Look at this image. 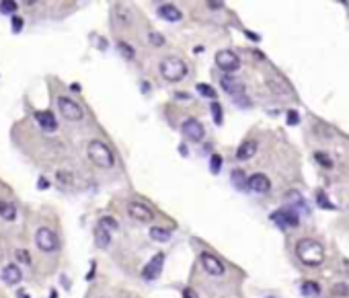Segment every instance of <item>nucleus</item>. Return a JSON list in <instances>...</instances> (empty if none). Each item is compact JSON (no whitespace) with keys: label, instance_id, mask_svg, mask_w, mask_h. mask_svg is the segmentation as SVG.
<instances>
[{"label":"nucleus","instance_id":"13","mask_svg":"<svg viewBox=\"0 0 349 298\" xmlns=\"http://www.w3.org/2000/svg\"><path fill=\"white\" fill-rule=\"evenodd\" d=\"M220 85H222V89H224L228 95H232L234 99H239V95H243L245 93V85L241 83V80H236L234 76H222V80H220Z\"/></svg>","mask_w":349,"mask_h":298},{"label":"nucleus","instance_id":"39","mask_svg":"<svg viewBox=\"0 0 349 298\" xmlns=\"http://www.w3.org/2000/svg\"><path fill=\"white\" fill-rule=\"evenodd\" d=\"M247 37H250L253 42H259V35L257 33H253V31H247Z\"/></svg>","mask_w":349,"mask_h":298},{"label":"nucleus","instance_id":"2","mask_svg":"<svg viewBox=\"0 0 349 298\" xmlns=\"http://www.w3.org/2000/svg\"><path fill=\"white\" fill-rule=\"evenodd\" d=\"M87 154L93 165L99 169H113L115 165V156L111 152V148L101 140H91L87 146Z\"/></svg>","mask_w":349,"mask_h":298},{"label":"nucleus","instance_id":"35","mask_svg":"<svg viewBox=\"0 0 349 298\" xmlns=\"http://www.w3.org/2000/svg\"><path fill=\"white\" fill-rule=\"evenodd\" d=\"M12 33H21L23 31V19L21 17H12Z\"/></svg>","mask_w":349,"mask_h":298},{"label":"nucleus","instance_id":"16","mask_svg":"<svg viewBox=\"0 0 349 298\" xmlns=\"http://www.w3.org/2000/svg\"><path fill=\"white\" fill-rule=\"evenodd\" d=\"M158 15L164 21H169V23H177V21L183 19V12H181L175 4H160L158 6Z\"/></svg>","mask_w":349,"mask_h":298},{"label":"nucleus","instance_id":"8","mask_svg":"<svg viewBox=\"0 0 349 298\" xmlns=\"http://www.w3.org/2000/svg\"><path fill=\"white\" fill-rule=\"evenodd\" d=\"M199 259H201L203 269H205L209 276H224L226 267H224V263H222L216 255H212V253H201Z\"/></svg>","mask_w":349,"mask_h":298},{"label":"nucleus","instance_id":"38","mask_svg":"<svg viewBox=\"0 0 349 298\" xmlns=\"http://www.w3.org/2000/svg\"><path fill=\"white\" fill-rule=\"evenodd\" d=\"M207 6L212 8V10H218V8H222V6H224V2H212V0H209V2H207Z\"/></svg>","mask_w":349,"mask_h":298},{"label":"nucleus","instance_id":"34","mask_svg":"<svg viewBox=\"0 0 349 298\" xmlns=\"http://www.w3.org/2000/svg\"><path fill=\"white\" fill-rule=\"evenodd\" d=\"M288 124H290V126H298V124H300V115H298V111H294V109L288 111Z\"/></svg>","mask_w":349,"mask_h":298},{"label":"nucleus","instance_id":"36","mask_svg":"<svg viewBox=\"0 0 349 298\" xmlns=\"http://www.w3.org/2000/svg\"><path fill=\"white\" fill-rule=\"evenodd\" d=\"M17 259L23 261V263H29V261H31V257L27 255V251H17Z\"/></svg>","mask_w":349,"mask_h":298},{"label":"nucleus","instance_id":"14","mask_svg":"<svg viewBox=\"0 0 349 298\" xmlns=\"http://www.w3.org/2000/svg\"><path fill=\"white\" fill-rule=\"evenodd\" d=\"M35 121L41 126V130H46V132H53L55 128H58V121H55L53 113L51 111H35Z\"/></svg>","mask_w":349,"mask_h":298},{"label":"nucleus","instance_id":"6","mask_svg":"<svg viewBox=\"0 0 349 298\" xmlns=\"http://www.w3.org/2000/svg\"><path fill=\"white\" fill-rule=\"evenodd\" d=\"M216 66H218L220 70L232 74V72H236V70L241 68V60H239V56H236L234 51H230V50H220V51L216 53Z\"/></svg>","mask_w":349,"mask_h":298},{"label":"nucleus","instance_id":"29","mask_svg":"<svg viewBox=\"0 0 349 298\" xmlns=\"http://www.w3.org/2000/svg\"><path fill=\"white\" fill-rule=\"evenodd\" d=\"M17 2L15 0H2V2H0V12H2V15H10V12H15L17 10Z\"/></svg>","mask_w":349,"mask_h":298},{"label":"nucleus","instance_id":"26","mask_svg":"<svg viewBox=\"0 0 349 298\" xmlns=\"http://www.w3.org/2000/svg\"><path fill=\"white\" fill-rule=\"evenodd\" d=\"M209 111H212V117L218 126H222V121H224V113H222V105L218 101L212 103V107H209Z\"/></svg>","mask_w":349,"mask_h":298},{"label":"nucleus","instance_id":"20","mask_svg":"<svg viewBox=\"0 0 349 298\" xmlns=\"http://www.w3.org/2000/svg\"><path fill=\"white\" fill-rule=\"evenodd\" d=\"M0 216H2V220H15L17 208L8 204V201H0Z\"/></svg>","mask_w":349,"mask_h":298},{"label":"nucleus","instance_id":"7","mask_svg":"<svg viewBox=\"0 0 349 298\" xmlns=\"http://www.w3.org/2000/svg\"><path fill=\"white\" fill-rule=\"evenodd\" d=\"M271 220L277 224V226H282V228H296L300 224V218H298V214L292 210V208H284V210H277L271 214Z\"/></svg>","mask_w":349,"mask_h":298},{"label":"nucleus","instance_id":"3","mask_svg":"<svg viewBox=\"0 0 349 298\" xmlns=\"http://www.w3.org/2000/svg\"><path fill=\"white\" fill-rule=\"evenodd\" d=\"M158 68H160L162 78H166L169 83H179V80H183L187 76V64L181 58H175V56L164 58Z\"/></svg>","mask_w":349,"mask_h":298},{"label":"nucleus","instance_id":"5","mask_svg":"<svg viewBox=\"0 0 349 298\" xmlns=\"http://www.w3.org/2000/svg\"><path fill=\"white\" fill-rule=\"evenodd\" d=\"M35 243H37V247L41 251H46V253L55 251V249H58V245H60L55 233H53L51 228H48V226H41V228L35 230Z\"/></svg>","mask_w":349,"mask_h":298},{"label":"nucleus","instance_id":"9","mask_svg":"<svg viewBox=\"0 0 349 298\" xmlns=\"http://www.w3.org/2000/svg\"><path fill=\"white\" fill-rule=\"evenodd\" d=\"M162 265H164V253H156L146 263V267L142 269V278L144 280H156L160 276V272H162Z\"/></svg>","mask_w":349,"mask_h":298},{"label":"nucleus","instance_id":"24","mask_svg":"<svg viewBox=\"0 0 349 298\" xmlns=\"http://www.w3.org/2000/svg\"><path fill=\"white\" fill-rule=\"evenodd\" d=\"M99 228L107 230V233H111V230H117L119 228V222L115 218H111V216H103V218L99 220Z\"/></svg>","mask_w":349,"mask_h":298},{"label":"nucleus","instance_id":"19","mask_svg":"<svg viewBox=\"0 0 349 298\" xmlns=\"http://www.w3.org/2000/svg\"><path fill=\"white\" fill-rule=\"evenodd\" d=\"M300 292H302V296H306V298H318V296H320V286H318L316 282H304L302 288H300Z\"/></svg>","mask_w":349,"mask_h":298},{"label":"nucleus","instance_id":"37","mask_svg":"<svg viewBox=\"0 0 349 298\" xmlns=\"http://www.w3.org/2000/svg\"><path fill=\"white\" fill-rule=\"evenodd\" d=\"M58 177H60V181H64V183H70L72 181V175H66V171H58Z\"/></svg>","mask_w":349,"mask_h":298},{"label":"nucleus","instance_id":"28","mask_svg":"<svg viewBox=\"0 0 349 298\" xmlns=\"http://www.w3.org/2000/svg\"><path fill=\"white\" fill-rule=\"evenodd\" d=\"M117 50L121 51V56H123V58H128V60H132V58L136 56L134 48H132V46H128L125 42H117Z\"/></svg>","mask_w":349,"mask_h":298},{"label":"nucleus","instance_id":"10","mask_svg":"<svg viewBox=\"0 0 349 298\" xmlns=\"http://www.w3.org/2000/svg\"><path fill=\"white\" fill-rule=\"evenodd\" d=\"M181 132H183L185 136H187L189 140H193V142H199V140L203 138V134H205V130H203V126H201V121L193 119V117L183 121V126H181Z\"/></svg>","mask_w":349,"mask_h":298},{"label":"nucleus","instance_id":"31","mask_svg":"<svg viewBox=\"0 0 349 298\" xmlns=\"http://www.w3.org/2000/svg\"><path fill=\"white\" fill-rule=\"evenodd\" d=\"M333 296H349V286H347V284H335V286H333Z\"/></svg>","mask_w":349,"mask_h":298},{"label":"nucleus","instance_id":"15","mask_svg":"<svg viewBox=\"0 0 349 298\" xmlns=\"http://www.w3.org/2000/svg\"><path fill=\"white\" fill-rule=\"evenodd\" d=\"M0 278H2V282H4V284H8V286H15V284H19V282H21V278H23V274H21V267H19V265H15V263L6 265V267L2 269V274H0Z\"/></svg>","mask_w":349,"mask_h":298},{"label":"nucleus","instance_id":"42","mask_svg":"<svg viewBox=\"0 0 349 298\" xmlns=\"http://www.w3.org/2000/svg\"><path fill=\"white\" fill-rule=\"evenodd\" d=\"M70 91H72V93H78V91H80V87L74 83V85H70Z\"/></svg>","mask_w":349,"mask_h":298},{"label":"nucleus","instance_id":"43","mask_svg":"<svg viewBox=\"0 0 349 298\" xmlns=\"http://www.w3.org/2000/svg\"><path fill=\"white\" fill-rule=\"evenodd\" d=\"M39 187L46 189V187H48V181H46V179H39Z\"/></svg>","mask_w":349,"mask_h":298},{"label":"nucleus","instance_id":"23","mask_svg":"<svg viewBox=\"0 0 349 298\" xmlns=\"http://www.w3.org/2000/svg\"><path fill=\"white\" fill-rule=\"evenodd\" d=\"M230 179H232V183L239 187V189H245L247 187V175H245V171H241V169H234L232 171V175H230Z\"/></svg>","mask_w":349,"mask_h":298},{"label":"nucleus","instance_id":"11","mask_svg":"<svg viewBox=\"0 0 349 298\" xmlns=\"http://www.w3.org/2000/svg\"><path fill=\"white\" fill-rule=\"evenodd\" d=\"M247 187L250 189V192H255V194H267L271 189V181H269L267 175L255 173V175H250V177L247 179Z\"/></svg>","mask_w":349,"mask_h":298},{"label":"nucleus","instance_id":"44","mask_svg":"<svg viewBox=\"0 0 349 298\" xmlns=\"http://www.w3.org/2000/svg\"><path fill=\"white\" fill-rule=\"evenodd\" d=\"M50 298H58V296H55V292H51V294H50Z\"/></svg>","mask_w":349,"mask_h":298},{"label":"nucleus","instance_id":"30","mask_svg":"<svg viewBox=\"0 0 349 298\" xmlns=\"http://www.w3.org/2000/svg\"><path fill=\"white\" fill-rule=\"evenodd\" d=\"M148 42H150L152 46L160 48V46H164V35L158 33V31H150V33H148Z\"/></svg>","mask_w":349,"mask_h":298},{"label":"nucleus","instance_id":"27","mask_svg":"<svg viewBox=\"0 0 349 298\" xmlns=\"http://www.w3.org/2000/svg\"><path fill=\"white\" fill-rule=\"evenodd\" d=\"M195 89H198V93L203 95V97H207V99H216V89H214V87H209V85H205V83H199Z\"/></svg>","mask_w":349,"mask_h":298},{"label":"nucleus","instance_id":"12","mask_svg":"<svg viewBox=\"0 0 349 298\" xmlns=\"http://www.w3.org/2000/svg\"><path fill=\"white\" fill-rule=\"evenodd\" d=\"M128 212H130V216L134 220H140V222H150L152 218H154L152 210L146 204H140V201H130Z\"/></svg>","mask_w":349,"mask_h":298},{"label":"nucleus","instance_id":"18","mask_svg":"<svg viewBox=\"0 0 349 298\" xmlns=\"http://www.w3.org/2000/svg\"><path fill=\"white\" fill-rule=\"evenodd\" d=\"M269 83V87H271V91L273 93H277V95H290L292 93V87L286 83V80L282 78V76H275V78H269L267 80Z\"/></svg>","mask_w":349,"mask_h":298},{"label":"nucleus","instance_id":"1","mask_svg":"<svg viewBox=\"0 0 349 298\" xmlns=\"http://www.w3.org/2000/svg\"><path fill=\"white\" fill-rule=\"evenodd\" d=\"M296 255L304 265L318 267L325 261V247L314 239H300L296 245Z\"/></svg>","mask_w":349,"mask_h":298},{"label":"nucleus","instance_id":"33","mask_svg":"<svg viewBox=\"0 0 349 298\" xmlns=\"http://www.w3.org/2000/svg\"><path fill=\"white\" fill-rule=\"evenodd\" d=\"M209 169H212V173H220V169H222V156L220 154H212V158H209Z\"/></svg>","mask_w":349,"mask_h":298},{"label":"nucleus","instance_id":"21","mask_svg":"<svg viewBox=\"0 0 349 298\" xmlns=\"http://www.w3.org/2000/svg\"><path fill=\"white\" fill-rule=\"evenodd\" d=\"M150 237H152V241H156V243H166V241L171 239L169 230H164L160 226H152L150 228Z\"/></svg>","mask_w":349,"mask_h":298},{"label":"nucleus","instance_id":"40","mask_svg":"<svg viewBox=\"0 0 349 298\" xmlns=\"http://www.w3.org/2000/svg\"><path fill=\"white\" fill-rule=\"evenodd\" d=\"M183 294H185V298H198V296H195V294H193V290H189V288H187V290H185Z\"/></svg>","mask_w":349,"mask_h":298},{"label":"nucleus","instance_id":"41","mask_svg":"<svg viewBox=\"0 0 349 298\" xmlns=\"http://www.w3.org/2000/svg\"><path fill=\"white\" fill-rule=\"evenodd\" d=\"M179 152L185 156V154H187V146H183V144H181V146H179Z\"/></svg>","mask_w":349,"mask_h":298},{"label":"nucleus","instance_id":"4","mask_svg":"<svg viewBox=\"0 0 349 298\" xmlns=\"http://www.w3.org/2000/svg\"><path fill=\"white\" fill-rule=\"evenodd\" d=\"M58 109H60L62 117L68 119V121H80L82 117H85V111H82V107H80L76 101L64 97V95H62V97H58Z\"/></svg>","mask_w":349,"mask_h":298},{"label":"nucleus","instance_id":"22","mask_svg":"<svg viewBox=\"0 0 349 298\" xmlns=\"http://www.w3.org/2000/svg\"><path fill=\"white\" fill-rule=\"evenodd\" d=\"M95 243H97V247H101V249H107L109 247V243H111V237H109V233L107 230H103V228H97V233H95Z\"/></svg>","mask_w":349,"mask_h":298},{"label":"nucleus","instance_id":"17","mask_svg":"<svg viewBox=\"0 0 349 298\" xmlns=\"http://www.w3.org/2000/svg\"><path fill=\"white\" fill-rule=\"evenodd\" d=\"M257 154V142L255 140H245L239 148H236V158L239 160H249Z\"/></svg>","mask_w":349,"mask_h":298},{"label":"nucleus","instance_id":"32","mask_svg":"<svg viewBox=\"0 0 349 298\" xmlns=\"http://www.w3.org/2000/svg\"><path fill=\"white\" fill-rule=\"evenodd\" d=\"M314 158H316L318 165H323V167H327V169H331V167H333V160H331L325 152H314Z\"/></svg>","mask_w":349,"mask_h":298},{"label":"nucleus","instance_id":"25","mask_svg":"<svg viewBox=\"0 0 349 298\" xmlns=\"http://www.w3.org/2000/svg\"><path fill=\"white\" fill-rule=\"evenodd\" d=\"M316 204H318V208H325V210H337V206L331 204V199L327 198L325 192H318L316 194Z\"/></svg>","mask_w":349,"mask_h":298}]
</instances>
